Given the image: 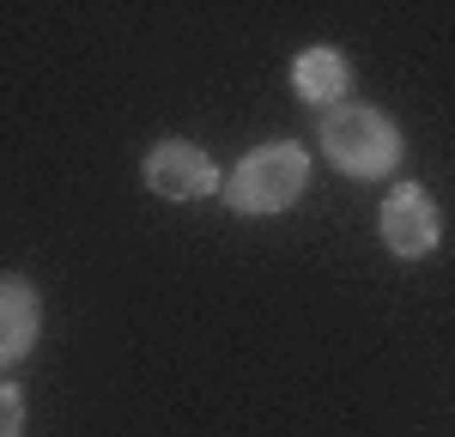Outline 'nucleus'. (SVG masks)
<instances>
[{"mask_svg": "<svg viewBox=\"0 0 455 437\" xmlns=\"http://www.w3.org/2000/svg\"><path fill=\"white\" fill-rule=\"evenodd\" d=\"M25 432V395L12 383H0V437H19Z\"/></svg>", "mask_w": 455, "mask_h": 437, "instance_id": "7", "label": "nucleus"}, {"mask_svg": "<svg viewBox=\"0 0 455 437\" xmlns=\"http://www.w3.org/2000/svg\"><path fill=\"white\" fill-rule=\"evenodd\" d=\"M437 237H443L437 201L425 195L419 182H401V188L383 201V243L401 255V261H419V255L437 250Z\"/></svg>", "mask_w": 455, "mask_h": 437, "instance_id": "4", "label": "nucleus"}, {"mask_svg": "<svg viewBox=\"0 0 455 437\" xmlns=\"http://www.w3.org/2000/svg\"><path fill=\"white\" fill-rule=\"evenodd\" d=\"M322 146H328L334 171H347V177H358V182L388 177V171L401 164V128L371 104L322 109Z\"/></svg>", "mask_w": 455, "mask_h": 437, "instance_id": "1", "label": "nucleus"}, {"mask_svg": "<svg viewBox=\"0 0 455 437\" xmlns=\"http://www.w3.org/2000/svg\"><path fill=\"white\" fill-rule=\"evenodd\" d=\"M146 188L164 201H201L219 188V164L195 140H158L146 152Z\"/></svg>", "mask_w": 455, "mask_h": 437, "instance_id": "3", "label": "nucleus"}, {"mask_svg": "<svg viewBox=\"0 0 455 437\" xmlns=\"http://www.w3.org/2000/svg\"><path fill=\"white\" fill-rule=\"evenodd\" d=\"M291 85H298V98L315 109H334L340 98H347L352 85V68L340 49H304L298 61H291Z\"/></svg>", "mask_w": 455, "mask_h": 437, "instance_id": "6", "label": "nucleus"}, {"mask_svg": "<svg viewBox=\"0 0 455 437\" xmlns=\"http://www.w3.org/2000/svg\"><path fill=\"white\" fill-rule=\"evenodd\" d=\"M304 177H310V152L298 140H274V146H255L243 164L231 171L225 182V201H231V213H285L298 195H304Z\"/></svg>", "mask_w": 455, "mask_h": 437, "instance_id": "2", "label": "nucleus"}, {"mask_svg": "<svg viewBox=\"0 0 455 437\" xmlns=\"http://www.w3.org/2000/svg\"><path fill=\"white\" fill-rule=\"evenodd\" d=\"M36 328H43V310H36V291L6 274L0 280V364H19L36 346Z\"/></svg>", "mask_w": 455, "mask_h": 437, "instance_id": "5", "label": "nucleus"}]
</instances>
